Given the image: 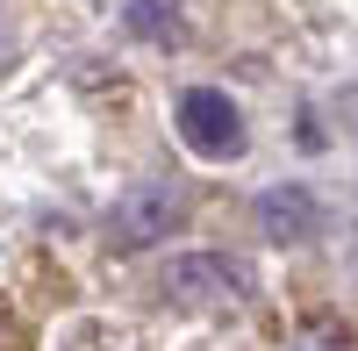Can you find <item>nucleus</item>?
<instances>
[{"label": "nucleus", "instance_id": "2", "mask_svg": "<svg viewBox=\"0 0 358 351\" xmlns=\"http://www.w3.org/2000/svg\"><path fill=\"white\" fill-rule=\"evenodd\" d=\"M165 294L187 308H236V301H251V266L222 251H187V258H172Z\"/></svg>", "mask_w": 358, "mask_h": 351}, {"label": "nucleus", "instance_id": "6", "mask_svg": "<svg viewBox=\"0 0 358 351\" xmlns=\"http://www.w3.org/2000/svg\"><path fill=\"white\" fill-rule=\"evenodd\" d=\"M0 57H8V29H0Z\"/></svg>", "mask_w": 358, "mask_h": 351}, {"label": "nucleus", "instance_id": "1", "mask_svg": "<svg viewBox=\"0 0 358 351\" xmlns=\"http://www.w3.org/2000/svg\"><path fill=\"white\" fill-rule=\"evenodd\" d=\"M179 222H187V194L172 180H136L129 194H115V208H108V251L136 258V251L165 244Z\"/></svg>", "mask_w": 358, "mask_h": 351}, {"label": "nucleus", "instance_id": "5", "mask_svg": "<svg viewBox=\"0 0 358 351\" xmlns=\"http://www.w3.org/2000/svg\"><path fill=\"white\" fill-rule=\"evenodd\" d=\"M122 22H129V36H143V43H179V36H187L179 0H129Z\"/></svg>", "mask_w": 358, "mask_h": 351}, {"label": "nucleus", "instance_id": "4", "mask_svg": "<svg viewBox=\"0 0 358 351\" xmlns=\"http://www.w3.org/2000/svg\"><path fill=\"white\" fill-rule=\"evenodd\" d=\"M315 222H322V208H315L308 187L287 180V187H273V194H258V229H265V237H280V244H308Z\"/></svg>", "mask_w": 358, "mask_h": 351}, {"label": "nucleus", "instance_id": "3", "mask_svg": "<svg viewBox=\"0 0 358 351\" xmlns=\"http://www.w3.org/2000/svg\"><path fill=\"white\" fill-rule=\"evenodd\" d=\"M179 136H187V151H201V158H236L244 151V115H236L229 94L194 86V94H179Z\"/></svg>", "mask_w": 358, "mask_h": 351}]
</instances>
